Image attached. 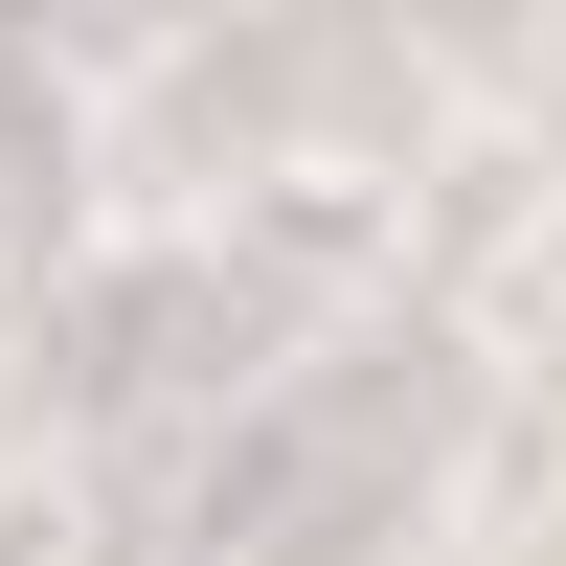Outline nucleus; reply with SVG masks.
<instances>
[]
</instances>
